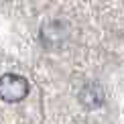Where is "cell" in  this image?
I'll return each mask as SVG.
<instances>
[{"label":"cell","instance_id":"obj_2","mask_svg":"<svg viewBox=\"0 0 124 124\" xmlns=\"http://www.w3.org/2000/svg\"><path fill=\"white\" fill-rule=\"evenodd\" d=\"M67 37H69V27L63 20H51V23L43 24V29H41V41L47 49L61 47L67 41Z\"/></svg>","mask_w":124,"mask_h":124},{"label":"cell","instance_id":"obj_1","mask_svg":"<svg viewBox=\"0 0 124 124\" xmlns=\"http://www.w3.org/2000/svg\"><path fill=\"white\" fill-rule=\"evenodd\" d=\"M29 94V81L24 79L23 75L16 73H4L0 77V98L4 102H20L24 100Z\"/></svg>","mask_w":124,"mask_h":124},{"label":"cell","instance_id":"obj_3","mask_svg":"<svg viewBox=\"0 0 124 124\" xmlns=\"http://www.w3.org/2000/svg\"><path fill=\"white\" fill-rule=\"evenodd\" d=\"M104 100H106V96H104V90H102L100 84H87L79 90V102L90 110L100 108L104 104Z\"/></svg>","mask_w":124,"mask_h":124}]
</instances>
